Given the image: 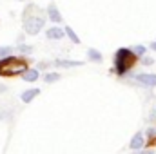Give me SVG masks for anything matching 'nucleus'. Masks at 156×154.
Returning a JSON list of instances; mask_svg holds the SVG:
<instances>
[{
  "label": "nucleus",
  "mask_w": 156,
  "mask_h": 154,
  "mask_svg": "<svg viewBox=\"0 0 156 154\" xmlns=\"http://www.w3.org/2000/svg\"><path fill=\"white\" fill-rule=\"evenodd\" d=\"M44 24H45V13L42 11V7H38L37 4H27L22 16L24 31L27 35H38Z\"/></svg>",
  "instance_id": "1"
},
{
  "label": "nucleus",
  "mask_w": 156,
  "mask_h": 154,
  "mask_svg": "<svg viewBox=\"0 0 156 154\" xmlns=\"http://www.w3.org/2000/svg\"><path fill=\"white\" fill-rule=\"evenodd\" d=\"M27 60L24 56H5L0 58V76H16V75H24L27 71Z\"/></svg>",
  "instance_id": "2"
},
{
  "label": "nucleus",
  "mask_w": 156,
  "mask_h": 154,
  "mask_svg": "<svg viewBox=\"0 0 156 154\" xmlns=\"http://www.w3.org/2000/svg\"><path fill=\"white\" fill-rule=\"evenodd\" d=\"M136 62V54L133 53V49H127V47H120L115 54V69L113 73H116L120 76H123Z\"/></svg>",
  "instance_id": "3"
},
{
  "label": "nucleus",
  "mask_w": 156,
  "mask_h": 154,
  "mask_svg": "<svg viewBox=\"0 0 156 154\" xmlns=\"http://www.w3.org/2000/svg\"><path fill=\"white\" fill-rule=\"evenodd\" d=\"M134 80L145 87H156V75H153V73H140L134 76Z\"/></svg>",
  "instance_id": "4"
},
{
  "label": "nucleus",
  "mask_w": 156,
  "mask_h": 154,
  "mask_svg": "<svg viewBox=\"0 0 156 154\" xmlns=\"http://www.w3.org/2000/svg\"><path fill=\"white\" fill-rule=\"evenodd\" d=\"M144 145H145V138H144V134H142V132H136V134L133 136V140H131L129 147H131L133 151H140Z\"/></svg>",
  "instance_id": "5"
},
{
  "label": "nucleus",
  "mask_w": 156,
  "mask_h": 154,
  "mask_svg": "<svg viewBox=\"0 0 156 154\" xmlns=\"http://www.w3.org/2000/svg\"><path fill=\"white\" fill-rule=\"evenodd\" d=\"M47 15H49V20H51V22H55V24H60V22H62V15H60L58 7H56L55 4H49Z\"/></svg>",
  "instance_id": "6"
},
{
  "label": "nucleus",
  "mask_w": 156,
  "mask_h": 154,
  "mask_svg": "<svg viewBox=\"0 0 156 154\" xmlns=\"http://www.w3.org/2000/svg\"><path fill=\"white\" fill-rule=\"evenodd\" d=\"M64 35H66V31L60 29V27H56V26H53L51 29L45 31V37L49 40H60V38H64Z\"/></svg>",
  "instance_id": "7"
},
{
  "label": "nucleus",
  "mask_w": 156,
  "mask_h": 154,
  "mask_svg": "<svg viewBox=\"0 0 156 154\" xmlns=\"http://www.w3.org/2000/svg\"><path fill=\"white\" fill-rule=\"evenodd\" d=\"M38 94H40V89H27V91H24V93H22V96H20V98H22V102L29 103V102H31L33 98H37Z\"/></svg>",
  "instance_id": "8"
},
{
  "label": "nucleus",
  "mask_w": 156,
  "mask_h": 154,
  "mask_svg": "<svg viewBox=\"0 0 156 154\" xmlns=\"http://www.w3.org/2000/svg\"><path fill=\"white\" fill-rule=\"evenodd\" d=\"M55 65H56V67H78V65H82V62H78V60H62V58H58V60H55Z\"/></svg>",
  "instance_id": "9"
},
{
  "label": "nucleus",
  "mask_w": 156,
  "mask_h": 154,
  "mask_svg": "<svg viewBox=\"0 0 156 154\" xmlns=\"http://www.w3.org/2000/svg\"><path fill=\"white\" fill-rule=\"evenodd\" d=\"M40 76V73H38V69H27L24 75H22V78L26 80V82H37Z\"/></svg>",
  "instance_id": "10"
},
{
  "label": "nucleus",
  "mask_w": 156,
  "mask_h": 154,
  "mask_svg": "<svg viewBox=\"0 0 156 154\" xmlns=\"http://www.w3.org/2000/svg\"><path fill=\"white\" fill-rule=\"evenodd\" d=\"M87 58L93 60V62H102V53L96 51V49H89L87 51Z\"/></svg>",
  "instance_id": "11"
},
{
  "label": "nucleus",
  "mask_w": 156,
  "mask_h": 154,
  "mask_svg": "<svg viewBox=\"0 0 156 154\" xmlns=\"http://www.w3.org/2000/svg\"><path fill=\"white\" fill-rule=\"evenodd\" d=\"M64 31H66V35L69 37V40H71L73 44H80V38H78L76 33H75V31H73V29H71L69 26H67V27H64Z\"/></svg>",
  "instance_id": "12"
},
{
  "label": "nucleus",
  "mask_w": 156,
  "mask_h": 154,
  "mask_svg": "<svg viewBox=\"0 0 156 154\" xmlns=\"http://www.w3.org/2000/svg\"><path fill=\"white\" fill-rule=\"evenodd\" d=\"M56 80H60V75H58V73H47V75L44 76V82H45V83H53V82H56Z\"/></svg>",
  "instance_id": "13"
},
{
  "label": "nucleus",
  "mask_w": 156,
  "mask_h": 154,
  "mask_svg": "<svg viewBox=\"0 0 156 154\" xmlns=\"http://www.w3.org/2000/svg\"><path fill=\"white\" fill-rule=\"evenodd\" d=\"M133 53L136 54V58H144V54H145V45H134V47H133Z\"/></svg>",
  "instance_id": "14"
},
{
  "label": "nucleus",
  "mask_w": 156,
  "mask_h": 154,
  "mask_svg": "<svg viewBox=\"0 0 156 154\" xmlns=\"http://www.w3.org/2000/svg\"><path fill=\"white\" fill-rule=\"evenodd\" d=\"M11 53H13V47H9V45H0V58L9 56Z\"/></svg>",
  "instance_id": "15"
},
{
  "label": "nucleus",
  "mask_w": 156,
  "mask_h": 154,
  "mask_svg": "<svg viewBox=\"0 0 156 154\" xmlns=\"http://www.w3.org/2000/svg\"><path fill=\"white\" fill-rule=\"evenodd\" d=\"M147 138H149V142H151V143H153V142H156V127L147 129Z\"/></svg>",
  "instance_id": "16"
},
{
  "label": "nucleus",
  "mask_w": 156,
  "mask_h": 154,
  "mask_svg": "<svg viewBox=\"0 0 156 154\" xmlns=\"http://www.w3.org/2000/svg\"><path fill=\"white\" fill-rule=\"evenodd\" d=\"M18 51L24 53V54H29V53L33 51V47H31V45H18Z\"/></svg>",
  "instance_id": "17"
},
{
  "label": "nucleus",
  "mask_w": 156,
  "mask_h": 154,
  "mask_svg": "<svg viewBox=\"0 0 156 154\" xmlns=\"http://www.w3.org/2000/svg\"><path fill=\"white\" fill-rule=\"evenodd\" d=\"M142 64H144V65H153V64H154V60L145 56V58H142Z\"/></svg>",
  "instance_id": "18"
},
{
  "label": "nucleus",
  "mask_w": 156,
  "mask_h": 154,
  "mask_svg": "<svg viewBox=\"0 0 156 154\" xmlns=\"http://www.w3.org/2000/svg\"><path fill=\"white\" fill-rule=\"evenodd\" d=\"M138 154H154V151H151V149L149 151H140Z\"/></svg>",
  "instance_id": "19"
},
{
  "label": "nucleus",
  "mask_w": 156,
  "mask_h": 154,
  "mask_svg": "<svg viewBox=\"0 0 156 154\" xmlns=\"http://www.w3.org/2000/svg\"><path fill=\"white\" fill-rule=\"evenodd\" d=\"M45 67H47V64H45V62H44V64L40 62V64H38V69H45Z\"/></svg>",
  "instance_id": "20"
},
{
  "label": "nucleus",
  "mask_w": 156,
  "mask_h": 154,
  "mask_svg": "<svg viewBox=\"0 0 156 154\" xmlns=\"http://www.w3.org/2000/svg\"><path fill=\"white\" fill-rule=\"evenodd\" d=\"M151 120H156V109L153 111V113H151Z\"/></svg>",
  "instance_id": "21"
},
{
  "label": "nucleus",
  "mask_w": 156,
  "mask_h": 154,
  "mask_svg": "<svg viewBox=\"0 0 156 154\" xmlns=\"http://www.w3.org/2000/svg\"><path fill=\"white\" fill-rule=\"evenodd\" d=\"M151 49H154V51H156V42H153V44H151Z\"/></svg>",
  "instance_id": "22"
},
{
  "label": "nucleus",
  "mask_w": 156,
  "mask_h": 154,
  "mask_svg": "<svg viewBox=\"0 0 156 154\" xmlns=\"http://www.w3.org/2000/svg\"><path fill=\"white\" fill-rule=\"evenodd\" d=\"M4 91H5V87H4V85H0V93H4Z\"/></svg>",
  "instance_id": "23"
}]
</instances>
